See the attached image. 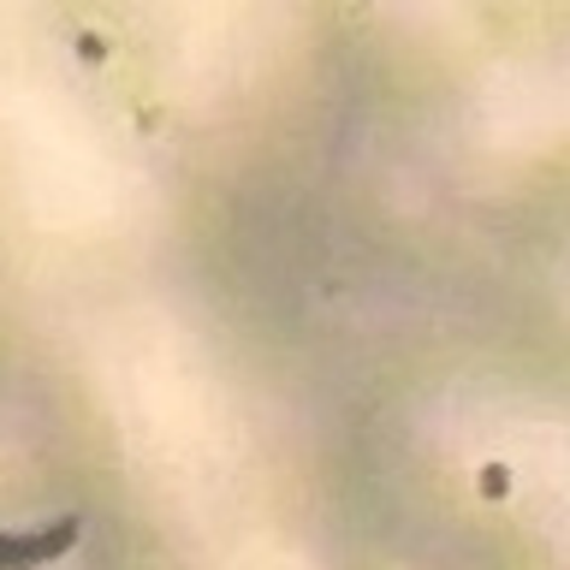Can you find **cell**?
<instances>
[{
  "label": "cell",
  "instance_id": "obj_1",
  "mask_svg": "<svg viewBox=\"0 0 570 570\" xmlns=\"http://www.w3.org/2000/svg\"><path fill=\"white\" fill-rule=\"evenodd\" d=\"M83 523L78 517H53V523H36V529H7L0 534V570H48L53 559H66L78 547Z\"/></svg>",
  "mask_w": 570,
  "mask_h": 570
}]
</instances>
